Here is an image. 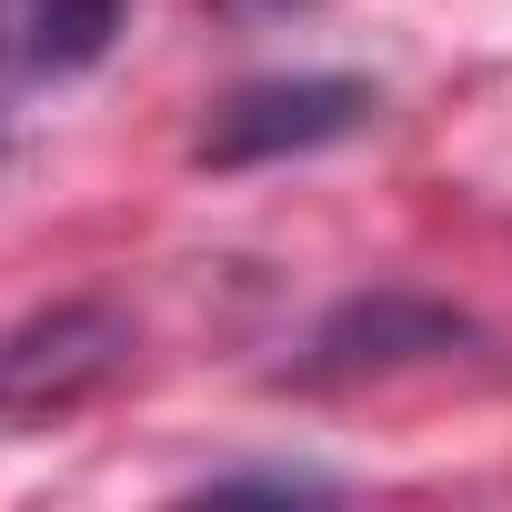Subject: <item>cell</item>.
<instances>
[{
    "instance_id": "3957f363",
    "label": "cell",
    "mask_w": 512,
    "mask_h": 512,
    "mask_svg": "<svg viewBox=\"0 0 512 512\" xmlns=\"http://www.w3.org/2000/svg\"><path fill=\"white\" fill-rule=\"evenodd\" d=\"M452 342H462V312L382 292V302H352V312H332V322H322V342H312V372H322V382H352V372L432 362V352H452Z\"/></svg>"
},
{
    "instance_id": "5b68a950",
    "label": "cell",
    "mask_w": 512,
    "mask_h": 512,
    "mask_svg": "<svg viewBox=\"0 0 512 512\" xmlns=\"http://www.w3.org/2000/svg\"><path fill=\"white\" fill-rule=\"evenodd\" d=\"M211 492H332L322 472H221Z\"/></svg>"
},
{
    "instance_id": "7a4b0ae2",
    "label": "cell",
    "mask_w": 512,
    "mask_h": 512,
    "mask_svg": "<svg viewBox=\"0 0 512 512\" xmlns=\"http://www.w3.org/2000/svg\"><path fill=\"white\" fill-rule=\"evenodd\" d=\"M131 362V322L111 302H61L0 332V422H61Z\"/></svg>"
},
{
    "instance_id": "277c9868",
    "label": "cell",
    "mask_w": 512,
    "mask_h": 512,
    "mask_svg": "<svg viewBox=\"0 0 512 512\" xmlns=\"http://www.w3.org/2000/svg\"><path fill=\"white\" fill-rule=\"evenodd\" d=\"M121 21H131V0H0V71L71 81L121 41Z\"/></svg>"
},
{
    "instance_id": "6da1fadb",
    "label": "cell",
    "mask_w": 512,
    "mask_h": 512,
    "mask_svg": "<svg viewBox=\"0 0 512 512\" xmlns=\"http://www.w3.org/2000/svg\"><path fill=\"white\" fill-rule=\"evenodd\" d=\"M382 111L372 81L352 71H292V81H241L211 121H201V161L211 171H251V161H292V151H332Z\"/></svg>"
},
{
    "instance_id": "8992f818",
    "label": "cell",
    "mask_w": 512,
    "mask_h": 512,
    "mask_svg": "<svg viewBox=\"0 0 512 512\" xmlns=\"http://www.w3.org/2000/svg\"><path fill=\"white\" fill-rule=\"evenodd\" d=\"M221 21H292V11H312V0H211Z\"/></svg>"
},
{
    "instance_id": "52a82bcc",
    "label": "cell",
    "mask_w": 512,
    "mask_h": 512,
    "mask_svg": "<svg viewBox=\"0 0 512 512\" xmlns=\"http://www.w3.org/2000/svg\"><path fill=\"white\" fill-rule=\"evenodd\" d=\"M0 151H11V131H0Z\"/></svg>"
}]
</instances>
